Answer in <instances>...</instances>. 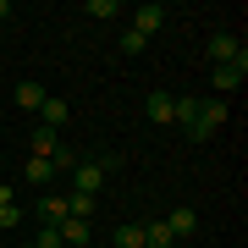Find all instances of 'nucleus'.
Here are the masks:
<instances>
[{"mask_svg":"<svg viewBox=\"0 0 248 248\" xmlns=\"http://www.w3.org/2000/svg\"><path fill=\"white\" fill-rule=\"evenodd\" d=\"M116 171V155H94V160H78V166H72V193H99V187H105V177Z\"/></svg>","mask_w":248,"mask_h":248,"instance_id":"obj_1","label":"nucleus"},{"mask_svg":"<svg viewBox=\"0 0 248 248\" xmlns=\"http://www.w3.org/2000/svg\"><path fill=\"white\" fill-rule=\"evenodd\" d=\"M204 55H210L215 66H226V61H237V55H248V50H243V39H237V33H226V28H215V33L204 39Z\"/></svg>","mask_w":248,"mask_h":248,"instance_id":"obj_2","label":"nucleus"},{"mask_svg":"<svg viewBox=\"0 0 248 248\" xmlns=\"http://www.w3.org/2000/svg\"><path fill=\"white\" fill-rule=\"evenodd\" d=\"M160 28H166V6H155V0H143V6L133 11V33H138V39H155Z\"/></svg>","mask_w":248,"mask_h":248,"instance_id":"obj_3","label":"nucleus"},{"mask_svg":"<svg viewBox=\"0 0 248 248\" xmlns=\"http://www.w3.org/2000/svg\"><path fill=\"white\" fill-rule=\"evenodd\" d=\"M210 78H215V89H221V94L243 89V83H248V55H237V61H226V66H215Z\"/></svg>","mask_w":248,"mask_h":248,"instance_id":"obj_4","label":"nucleus"},{"mask_svg":"<svg viewBox=\"0 0 248 248\" xmlns=\"http://www.w3.org/2000/svg\"><path fill=\"white\" fill-rule=\"evenodd\" d=\"M72 122V105L61 94H45V105H39V127H50V133H61V127Z\"/></svg>","mask_w":248,"mask_h":248,"instance_id":"obj_5","label":"nucleus"},{"mask_svg":"<svg viewBox=\"0 0 248 248\" xmlns=\"http://www.w3.org/2000/svg\"><path fill=\"white\" fill-rule=\"evenodd\" d=\"M143 110H149V122H155V127H171V110H177V94H166V89H149V99H143Z\"/></svg>","mask_w":248,"mask_h":248,"instance_id":"obj_6","label":"nucleus"},{"mask_svg":"<svg viewBox=\"0 0 248 248\" xmlns=\"http://www.w3.org/2000/svg\"><path fill=\"white\" fill-rule=\"evenodd\" d=\"M28 149H33V160H55V155H61V133L33 127V133H28Z\"/></svg>","mask_w":248,"mask_h":248,"instance_id":"obj_7","label":"nucleus"},{"mask_svg":"<svg viewBox=\"0 0 248 248\" xmlns=\"http://www.w3.org/2000/svg\"><path fill=\"white\" fill-rule=\"evenodd\" d=\"M166 226H171V237H193V232H199V215H193V204H177V210H171L166 215Z\"/></svg>","mask_w":248,"mask_h":248,"instance_id":"obj_8","label":"nucleus"},{"mask_svg":"<svg viewBox=\"0 0 248 248\" xmlns=\"http://www.w3.org/2000/svg\"><path fill=\"white\" fill-rule=\"evenodd\" d=\"M39 215H45V226H61V221H72V210H66V193H61V187L39 199Z\"/></svg>","mask_w":248,"mask_h":248,"instance_id":"obj_9","label":"nucleus"},{"mask_svg":"<svg viewBox=\"0 0 248 248\" xmlns=\"http://www.w3.org/2000/svg\"><path fill=\"white\" fill-rule=\"evenodd\" d=\"M55 232H61V248H89L94 243V226L89 221H61Z\"/></svg>","mask_w":248,"mask_h":248,"instance_id":"obj_10","label":"nucleus"},{"mask_svg":"<svg viewBox=\"0 0 248 248\" xmlns=\"http://www.w3.org/2000/svg\"><path fill=\"white\" fill-rule=\"evenodd\" d=\"M22 177L33 182V187H55V177H61V171H55V160H33V155H28V166H22Z\"/></svg>","mask_w":248,"mask_h":248,"instance_id":"obj_11","label":"nucleus"},{"mask_svg":"<svg viewBox=\"0 0 248 248\" xmlns=\"http://www.w3.org/2000/svg\"><path fill=\"white\" fill-rule=\"evenodd\" d=\"M39 105H45V83L22 78V83H17V110H39Z\"/></svg>","mask_w":248,"mask_h":248,"instance_id":"obj_12","label":"nucleus"},{"mask_svg":"<svg viewBox=\"0 0 248 248\" xmlns=\"http://www.w3.org/2000/svg\"><path fill=\"white\" fill-rule=\"evenodd\" d=\"M110 248H143V221H127L110 232Z\"/></svg>","mask_w":248,"mask_h":248,"instance_id":"obj_13","label":"nucleus"},{"mask_svg":"<svg viewBox=\"0 0 248 248\" xmlns=\"http://www.w3.org/2000/svg\"><path fill=\"white\" fill-rule=\"evenodd\" d=\"M143 248H177L171 226H166V221H149V226H143Z\"/></svg>","mask_w":248,"mask_h":248,"instance_id":"obj_14","label":"nucleus"},{"mask_svg":"<svg viewBox=\"0 0 248 248\" xmlns=\"http://www.w3.org/2000/svg\"><path fill=\"white\" fill-rule=\"evenodd\" d=\"M83 11H89V17H122V0H89V6H83Z\"/></svg>","mask_w":248,"mask_h":248,"instance_id":"obj_15","label":"nucleus"},{"mask_svg":"<svg viewBox=\"0 0 248 248\" xmlns=\"http://www.w3.org/2000/svg\"><path fill=\"white\" fill-rule=\"evenodd\" d=\"M116 45H122V55H143V50H149V39H138V33H133V28H127V33H122V39H116Z\"/></svg>","mask_w":248,"mask_h":248,"instance_id":"obj_16","label":"nucleus"},{"mask_svg":"<svg viewBox=\"0 0 248 248\" xmlns=\"http://www.w3.org/2000/svg\"><path fill=\"white\" fill-rule=\"evenodd\" d=\"M22 226V210L17 204H0V232H17Z\"/></svg>","mask_w":248,"mask_h":248,"instance_id":"obj_17","label":"nucleus"},{"mask_svg":"<svg viewBox=\"0 0 248 248\" xmlns=\"http://www.w3.org/2000/svg\"><path fill=\"white\" fill-rule=\"evenodd\" d=\"M33 248H61V232H55V226H45V232L33 237Z\"/></svg>","mask_w":248,"mask_h":248,"instance_id":"obj_18","label":"nucleus"},{"mask_svg":"<svg viewBox=\"0 0 248 248\" xmlns=\"http://www.w3.org/2000/svg\"><path fill=\"white\" fill-rule=\"evenodd\" d=\"M0 204H17V187H6V182H0Z\"/></svg>","mask_w":248,"mask_h":248,"instance_id":"obj_19","label":"nucleus"},{"mask_svg":"<svg viewBox=\"0 0 248 248\" xmlns=\"http://www.w3.org/2000/svg\"><path fill=\"white\" fill-rule=\"evenodd\" d=\"M6 17H11V0H0V22H6Z\"/></svg>","mask_w":248,"mask_h":248,"instance_id":"obj_20","label":"nucleus"},{"mask_svg":"<svg viewBox=\"0 0 248 248\" xmlns=\"http://www.w3.org/2000/svg\"><path fill=\"white\" fill-rule=\"evenodd\" d=\"M17 248H33V243H17Z\"/></svg>","mask_w":248,"mask_h":248,"instance_id":"obj_21","label":"nucleus"}]
</instances>
